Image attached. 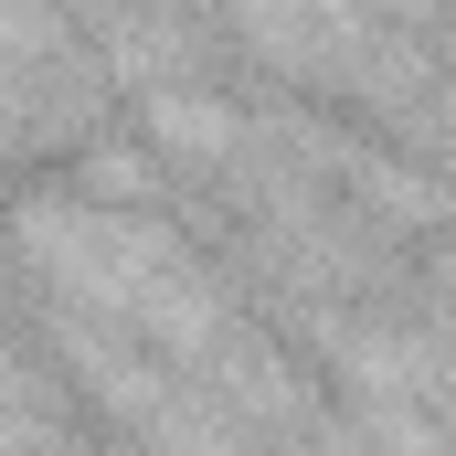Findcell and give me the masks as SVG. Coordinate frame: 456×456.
Here are the masks:
<instances>
[{
    "mask_svg": "<svg viewBox=\"0 0 456 456\" xmlns=\"http://www.w3.org/2000/svg\"><path fill=\"white\" fill-rule=\"evenodd\" d=\"M21 244H32L75 297H96L107 319H127V330H149V340H170V350L213 340L202 265H191L159 224L107 213V202H53V213H21Z\"/></svg>",
    "mask_w": 456,
    "mask_h": 456,
    "instance_id": "1",
    "label": "cell"
},
{
    "mask_svg": "<svg viewBox=\"0 0 456 456\" xmlns=\"http://www.w3.org/2000/svg\"><path fill=\"white\" fill-rule=\"evenodd\" d=\"M75 107V53L32 0H0V127H53Z\"/></svg>",
    "mask_w": 456,
    "mask_h": 456,
    "instance_id": "2",
    "label": "cell"
}]
</instances>
